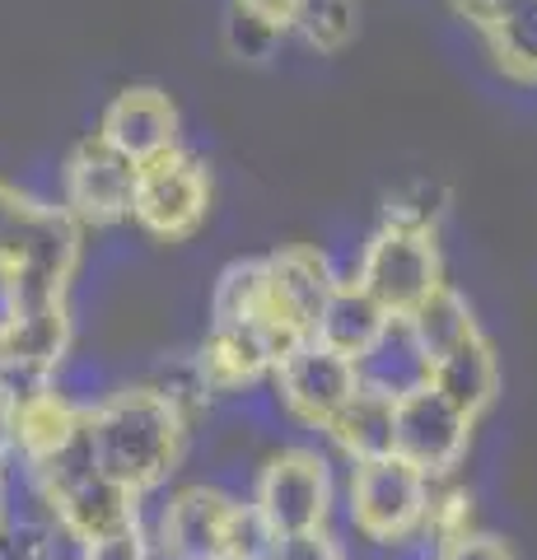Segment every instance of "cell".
<instances>
[{
  "label": "cell",
  "mask_w": 537,
  "mask_h": 560,
  "mask_svg": "<svg viewBox=\"0 0 537 560\" xmlns=\"http://www.w3.org/2000/svg\"><path fill=\"white\" fill-rule=\"evenodd\" d=\"M248 14H257L262 24H271L276 33L294 28V14H300V0H238Z\"/></svg>",
  "instance_id": "31"
},
{
  "label": "cell",
  "mask_w": 537,
  "mask_h": 560,
  "mask_svg": "<svg viewBox=\"0 0 537 560\" xmlns=\"http://www.w3.org/2000/svg\"><path fill=\"white\" fill-rule=\"evenodd\" d=\"M136 164H127L117 150H108L98 136L80 140L61 168V197L66 215L75 224H117L131 210Z\"/></svg>",
  "instance_id": "11"
},
{
  "label": "cell",
  "mask_w": 537,
  "mask_h": 560,
  "mask_svg": "<svg viewBox=\"0 0 537 560\" xmlns=\"http://www.w3.org/2000/svg\"><path fill=\"white\" fill-rule=\"evenodd\" d=\"M0 528H5V471H0Z\"/></svg>",
  "instance_id": "34"
},
{
  "label": "cell",
  "mask_w": 537,
  "mask_h": 560,
  "mask_svg": "<svg viewBox=\"0 0 537 560\" xmlns=\"http://www.w3.org/2000/svg\"><path fill=\"white\" fill-rule=\"evenodd\" d=\"M211 206V183L206 168L183 150H168L160 160H150L136 168V187H131V210L127 215L141 224L145 234L178 243L187 234H197V224L206 220Z\"/></svg>",
  "instance_id": "5"
},
{
  "label": "cell",
  "mask_w": 537,
  "mask_h": 560,
  "mask_svg": "<svg viewBox=\"0 0 537 560\" xmlns=\"http://www.w3.org/2000/svg\"><path fill=\"white\" fill-rule=\"evenodd\" d=\"M402 323L411 327V337H416V346L425 350V360H430V364H435L440 355H448L454 346L481 337V331H477V318H472V304H467L458 290H448V285H440L421 308L407 313Z\"/></svg>",
  "instance_id": "20"
},
{
  "label": "cell",
  "mask_w": 537,
  "mask_h": 560,
  "mask_svg": "<svg viewBox=\"0 0 537 560\" xmlns=\"http://www.w3.org/2000/svg\"><path fill=\"white\" fill-rule=\"evenodd\" d=\"M248 504L271 528V537L318 533L332 518V467L318 448H281L257 471Z\"/></svg>",
  "instance_id": "2"
},
{
  "label": "cell",
  "mask_w": 537,
  "mask_h": 560,
  "mask_svg": "<svg viewBox=\"0 0 537 560\" xmlns=\"http://www.w3.org/2000/svg\"><path fill=\"white\" fill-rule=\"evenodd\" d=\"M230 47L238 51V57H248V61H262V57H271V47H276V33L271 24H262L257 14H248L244 5H234V14H230Z\"/></svg>",
  "instance_id": "26"
},
{
  "label": "cell",
  "mask_w": 537,
  "mask_h": 560,
  "mask_svg": "<svg viewBox=\"0 0 537 560\" xmlns=\"http://www.w3.org/2000/svg\"><path fill=\"white\" fill-rule=\"evenodd\" d=\"M421 528L448 547V541H458L472 533V495L467 490H430V510H425V523Z\"/></svg>",
  "instance_id": "25"
},
{
  "label": "cell",
  "mask_w": 537,
  "mask_h": 560,
  "mask_svg": "<svg viewBox=\"0 0 537 560\" xmlns=\"http://www.w3.org/2000/svg\"><path fill=\"white\" fill-rule=\"evenodd\" d=\"M84 430V411L71 407L57 388H38L28 393L24 401H14V453L10 458H24V463H47L51 453H61L66 444Z\"/></svg>",
  "instance_id": "17"
},
{
  "label": "cell",
  "mask_w": 537,
  "mask_h": 560,
  "mask_svg": "<svg viewBox=\"0 0 537 560\" xmlns=\"http://www.w3.org/2000/svg\"><path fill=\"white\" fill-rule=\"evenodd\" d=\"M276 401L294 416L304 420V425L314 430H327V420H332L346 401L355 397V364L337 355V350L318 346L314 337L308 341H294L281 360H276Z\"/></svg>",
  "instance_id": "10"
},
{
  "label": "cell",
  "mask_w": 537,
  "mask_h": 560,
  "mask_svg": "<svg viewBox=\"0 0 537 560\" xmlns=\"http://www.w3.org/2000/svg\"><path fill=\"white\" fill-rule=\"evenodd\" d=\"M425 388L440 393L448 407L463 411L467 420H477L481 411H491L495 397H500V364H495V350L481 341V337L454 346L448 355H440L435 364H430V383H425Z\"/></svg>",
  "instance_id": "16"
},
{
  "label": "cell",
  "mask_w": 537,
  "mask_h": 560,
  "mask_svg": "<svg viewBox=\"0 0 537 560\" xmlns=\"http://www.w3.org/2000/svg\"><path fill=\"white\" fill-rule=\"evenodd\" d=\"M267 313V261L262 257H244L230 261L215 280L211 294V327H244V323H262Z\"/></svg>",
  "instance_id": "21"
},
{
  "label": "cell",
  "mask_w": 537,
  "mask_h": 560,
  "mask_svg": "<svg viewBox=\"0 0 537 560\" xmlns=\"http://www.w3.org/2000/svg\"><path fill=\"white\" fill-rule=\"evenodd\" d=\"M495 61L518 80H537V0H514L495 24H487Z\"/></svg>",
  "instance_id": "22"
},
{
  "label": "cell",
  "mask_w": 537,
  "mask_h": 560,
  "mask_svg": "<svg viewBox=\"0 0 537 560\" xmlns=\"http://www.w3.org/2000/svg\"><path fill=\"white\" fill-rule=\"evenodd\" d=\"M28 210L33 201L20 197L14 187L0 183V261H10L14 248H20V238H24V224H28Z\"/></svg>",
  "instance_id": "28"
},
{
  "label": "cell",
  "mask_w": 537,
  "mask_h": 560,
  "mask_svg": "<svg viewBox=\"0 0 537 560\" xmlns=\"http://www.w3.org/2000/svg\"><path fill=\"white\" fill-rule=\"evenodd\" d=\"M327 440H332L355 467L393 458V401L355 388V397L327 420Z\"/></svg>",
  "instance_id": "19"
},
{
  "label": "cell",
  "mask_w": 537,
  "mask_h": 560,
  "mask_svg": "<svg viewBox=\"0 0 537 560\" xmlns=\"http://www.w3.org/2000/svg\"><path fill=\"white\" fill-rule=\"evenodd\" d=\"M472 448V420L454 411L440 393L416 388L402 401H393V458H402L435 486L463 467Z\"/></svg>",
  "instance_id": "6"
},
{
  "label": "cell",
  "mask_w": 537,
  "mask_h": 560,
  "mask_svg": "<svg viewBox=\"0 0 537 560\" xmlns=\"http://www.w3.org/2000/svg\"><path fill=\"white\" fill-rule=\"evenodd\" d=\"M103 145L117 150L127 164H150L160 154L178 150V113H173L168 94L160 90H122L108 113H103L98 131H94Z\"/></svg>",
  "instance_id": "14"
},
{
  "label": "cell",
  "mask_w": 537,
  "mask_h": 560,
  "mask_svg": "<svg viewBox=\"0 0 537 560\" xmlns=\"http://www.w3.org/2000/svg\"><path fill=\"white\" fill-rule=\"evenodd\" d=\"M20 323V285H14V271L0 261V341Z\"/></svg>",
  "instance_id": "32"
},
{
  "label": "cell",
  "mask_w": 537,
  "mask_h": 560,
  "mask_svg": "<svg viewBox=\"0 0 537 560\" xmlns=\"http://www.w3.org/2000/svg\"><path fill=\"white\" fill-rule=\"evenodd\" d=\"M267 560H346L341 541L318 528V533H294V537H276Z\"/></svg>",
  "instance_id": "27"
},
{
  "label": "cell",
  "mask_w": 537,
  "mask_h": 560,
  "mask_svg": "<svg viewBox=\"0 0 537 560\" xmlns=\"http://www.w3.org/2000/svg\"><path fill=\"white\" fill-rule=\"evenodd\" d=\"M448 210V187L435 178H416L397 187L384 201V230H407V234H430L435 220Z\"/></svg>",
  "instance_id": "23"
},
{
  "label": "cell",
  "mask_w": 537,
  "mask_h": 560,
  "mask_svg": "<svg viewBox=\"0 0 537 560\" xmlns=\"http://www.w3.org/2000/svg\"><path fill=\"white\" fill-rule=\"evenodd\" d=\"M238 495L220 486H183L160 504L150 533L154 560H230Z\"/></svg>",
  "instance_id": "7"
},
{
  "label": "cell",
  "mask_w": 537,
  "mask_h": 560,
  "mask_svg": "<svg viewBox=\"0 0 537 560\" xmlns=\"http://www.w3.org/2000/svg\"><path fill=\"white\" fill-rule=\"evenodd\" d=\"M388 327V313L378 308L365 290L355 285V280H337L332 294H327V304L318 313V327H314V341L337 350L346 360H360L365 350L374 346V337Z\"/></svg>",
  "instance_id": "18"
},
{
  "label": "cell",
  "mask_w": 537,
  "mask_h": 560,
  "mask_svg": "<svg viewBox=\"0 0 537 560\" xmlns=\"http://www.w3.org/2000/svg\"><path fill=\"white\" fill-rule=\"evenodd\" d=\"M84 440L103 477L150 495L183 463L187 420L150 383H141V388H113L94 411H84Z\"/></svg>",
  "instance_id": "1"
},
{
  "label": "cell",
  "mask_w": 537,
  "mask_h": 560,
  "mask_svg": "<svg viewBox=\"0 0 537 560\" xmlns=\"http://www.w3.org/2000/svg\"><path fill=\"white\" fill-rule=\"evenodd\" d=\"M294 28L318 51H341L355 38V5L351 0H300Z\"/></svg>",
  "instance_id": "24"
},
{
  "label": "cell",
  "mask_w": 537,
  "mask_h": 560,
  "mask_svg": "<svg viewBox=\"0 0 537 560\" xmlns=\"http://www.w3.org/2000/svg\"><path fill=\"white\" fill-rule=\"evenodd\" d=\"M262 261H267L262 327L276 337V346L290 350L294 341L314 337L318 313L337 285V271H332V261H327V253H318V248H281Z\"/></svg>",
  "instance_id": "8"
},
{
  "label": "cell",
  "mask_w": 537,
  "mask_h": 560,
  "mask_svg": "<svg viewBox=\"0 0 537 560\" xmlns=\"http://www.w3.org/2000/svg\"><path fill=\"white\" fill-rule=\"evenodd\" d=\"M440 560H514V551L505 547V537H495V533H467L458 541H448Z\"/></svg>",
  "instance_id": "30"
},
{
  "label": "cell",
  "mask_w": 537,
  "mask_h": 560,
  "mask_svg": "<svg viewBox=\"0 0 537 560\" xmlns=\"http://www.w3.org/2000/svg\"><path fill=\"white\" fill-rule=\"evenodd\" d=\"M430 486L421 471L407 467L402 458H378L360 463L351 471V490H346V514H351L355 533L374 541V547H393L411 533H421L430 510Z\"/></svg>",
  "instance_id": "4"
},
{
  "label": "cell",
  "mask_w": 537,
  "mask_h": 560,
  "mask_svg": "<svg viewBox=\"0 0 537 560\" xmlns=\"http://www.w3.org/2000/svg\"><path fill=\"white\" fill-rule=\"evenodd\" d=\"M80 560H154V547H150V533L145 528H131V533L90 541V547L80 551Z\"/></svg>",
  "instance_id": "29"
},
{
  "label": "cell",
  "mask_w": 537,
  "mask_h": 560,
  "mask_svg": "<svg viewBox=\"0 0 537 560\" xmlns=\"http://www.w3.org/2000/svg\"><path fill=\"white\" fill-rule=\"evenodd\" d=\"M355 383L388 401H402L407 393L430 383V360H425V350L416 346L411 327L402 318H388V327L374 337V346L355 360Z\"/></svg>",
  "instance_id": "15"
},
{
  "label": "cell",
  "mask_w": 537,
  "mask_h": 560,
  "mask_svg": "<svg viewBox=\"0 0 537 560\" xmlns=\"http://www.w3.org/2000/svg\"><path fill=\"white\" fill-rule=\"evenodd\" d=\"M47 500H51L57 523L75 541H84V547H90V541H103V537H117V533H131V528H145V510H141L145 495L108 481L98 467L51 486Z\"/></svg>",
  "instance_id": "12"
},
{
  "label": "cell",
  "mask_w": 537,
  "mask_h": 560,
  "mask_svg": "<svg viewBox=\"0 0 537 560\" xmlns=\"http://www.w3.org/2000/svg\"><path fill=\"white\" fill-rule=\"evenodd\" d=\"M351 280L388 318H407V313H416L444 285V261L430 234L378 230L365 243V257H360Z\"/></svg>",
  "instance_id": "3"
},
{
  "label": "cell",
  "mask_w": 537,
  "mask_h": 560,
  "mask_svg": "<svg viewBox=\"0 0 537 560\" xmlns=\"http://www.w3.org/2000/svg\"><path fill=\"white\" fill-rule=\"evenodd\" d=\"M281 355L285 350L276 346V337L262 323H244V327H211V337L192 355V364L211 397H238L253 393L276 370Z\"/></svg>",
  "instance_id": "13"
},
{
  "label": "cell",
  "mask_w": 537,
  "mask_h": 560,
  "mask_svg": "<svg viewBox=\"0 0 537 560\" xmlns=\"http://www.w3.org/2000/svg\"><path fill=\"white\" fill-rule=\"evenodd\" d=\"M510 5H514V0H454V10L463 14V20H472V24H481V28L495 24Z\"/></svg>",
  "instance_id": "33"
},
{
  "label": "cell",
  "mask_w": 537,
  "mask_h": 560,
  "mask_svg": "<svg viewBox=\"0 0 537 560\" xmlns=\"http://www.w3.org/2000/svg\"><path fill=\"white\" fill-rule=\"evenodd\" d=\"M75 261H80V224L61 206L33 201L20 248L5 261L14 271V285H20V308L66 304V285L75 276Z\"/></svg>",
  "instance_id": "9"
}]
</instances>
